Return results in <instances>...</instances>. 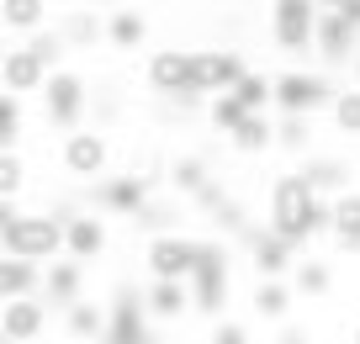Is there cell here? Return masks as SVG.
<instances>
[{"label":"cell","mask_w":360,"mask_h":344,"mask_svg":"<svg viewBox=\"0 0 360 344\" xmlns=\"http://www.w3.org/2000/svg\"><path fill=\"white\" fill-rule=\"evenodd\" d=\"M276 344H313V333H307V323H281Z\"/></svg>","instance_id":"cell-40"},{"label":"cell","mask_w":360,"mask_h":344,"mask_svg":"<svg viewBox=\"0 0 360 344\" xmlns=\"http://www.w3.org/2000/svg\"><path fill=\"white\" fill-rule=\"evenodd\" d=\"M22 217H27V212L16 207V196H0V238L11 234V228H16V222H22Z\"/></svg>","instance_id":"cell-39"},{"label":"cell","mask_w":360,"mask_h":344,"mask_svg":"<svg viewBox=\"0 0 360 344\" xmlns=\"http://www.w3.org/2000/svg\"><path fill=\"white\" fill-rule=\"evenodd\" d=\"M292 281H259L255 286V297H249V307H255V318H265V323H281L286 312H292Z\"/></svg>","instance_id":"cell-24"},{"label":"cell","mask_w":360,"mask_h":344,"mask_svg":"<svg viewBox=\"0 0 360 344\" xmlns=\"http://www.w3.org/2000/svg\"><path fill=\"white\" fill-rule=\"evenodd\" d=\"M43 85H48V69L37 64L27 48H11V53L0 58V90H11L16 101L32 96V90H43Z\"/></svg>","instance_id":"cell-18"},{"label":"cell","mask_w":360,"mask_h":344,"mask_svg":"<svg viewBox=\"0 0 360 344\" xmlns=\"http://www.w3.org/2000/svg\"><path fill=\"white\" fill-rule=\"evenodd\" d=\"M0 260H6V249H0Z\"/></svg>","instance_id":"cell-44"},{"label":"cell","mask_w":360,"mask_h":344,"mask_svg":"<svg viewBox=\"0 0 360 344\" xmlns=\"http://www.w3.org/2000/svg\"><path fill=\"white\" fill-rule=\"evenodd\" d=\"M0 249H6V260H27V265L58 260L64 255V222H58L53 212H27L11 234L0 238Z\"/></svg>","instance_id":"cell-3"},{"label":"cell","mask_w":360,"mask_h":344,"mask_svg":"<svg viewBox=\"0 0 360 344\" xmlns=\"http://www.w3.org/2000/svg\"><path fill=\"white\" fill-rule=\"evenodd\" d=\"M186 291H191L196 312L223 318L228 291H233V281H228V244H223V238H202V244H196V270H191V281H186Z\"/></svg>","instance_id":"cell-2"},{"label":"cell","mask_w":360,"mask_h":344,"mask_svg":"<svg viewBox=\"0 0 360 344\" xmlns=\"http://www.w3.org/2000/svg\"><path fill=\"white\" fill-rule=\"evenodd\" d=\"M244 75H249V64H244V53H233V48H196L191 53V85H196V96H207V101L228 96Z\"/></svg>","instance_id":"cell-7"},{"label":"cell","mask_w":360,"mask_h":344,"mask_svg":"<svg viewBox=\"0 0 360 344\" xmlns=\"http://www.w3.org/2000/svg\"><path fill=\"white\" fill-rule=\"evenodd\" d=\"M43 291V270L27 265V260H0V307L6 302H27Z\"/></svg>","instance_id":"cell-21"},{"label":"cell","mask_w":360,"mask_h":344,"mask_svg":"<svg viewBox=\"0 0 360 344\" xmlns=\"http://www.w3.org/2000/svg\"><path fill=\"white\" fill-rule=\"evenodd\" d=\"M297 175L307 180V191H313V196H328V191H334V196H345V191H349V180H355L345 159H328V154H307Z\"/></svg>","instance_id":"cell-19"},{"label":"cell","mask_w":360,"mask_h":344,"mask_svg":"<svg viewBox=\"0 0 360 344\" xmlns=\"http://www.w3.org/2000/svg\"><path fill=\"white\" fill-rule=\"evenodd\" d=\"M334 79L318 75V69H286V75H276V106H281V117H313V111L334 106Z\"/></svg>","instance_id":"cell-4"},{"label":"cell","mask_w":360,"mask_h":344,"mask_svg":"<svg viewBox=\"0 0 360 344\" xmlns=\"http://www.w3.org/2000/svg\"><path fill=\"white\" fill-rule=\"evenodd\" d=\"M169 186L186 191V196H196L202 186H212V175H207V159H202V154H180L175 165H169Z\"/></svg>","instance_id":"cell-31"},{"label":"cell","mask_w":360,"mask_h":344,"mask_svg":"<svg viewBox=\"0 0 360 344\" xmlns=\"http://www.w3.org/2000/svg\"><path fill=\"white\" fill-rule=\"evenodd\" d=\"M207 344H249V329H244L238 318H217V323H212V339H207Z\"/></svg>","instance_id":"cell-38"},{"label":"cell","mask_w":360,"mask_h":344,"mask_svg":"<svg viewBox=\"0 0 360 344\" xmlns=\"http://www.w3.org/2000/svg\"><path fill=\"white\" fill-rule=\"evenodd\" d=\"M228 144H233L238 154H265V148L276 144V117H244V122L228 133Z\"/></svg>","instance_id":"cell-27"},{"label":"cell","mask_w":360,"mask_h":344,"mask_svg":"<svg viewBox=\"0 0 360 344\" xmlns=\"http://www.w3.org/2000/svg\"><path fill=\"white\" fill-rule=\"evenodd\" d=\"M186 307H191V291H186V281H148V286H143V312H148V318L175 323Z\"/></svg>","instance_id":"cell-20"},{"label":"cell","mask_w":360,"mask_h":344,"mask_svg":"<svg viewBox=\"0 0 360 344\" xmlns=\"http://www.w3.org/2000/svg\"><path fill=\"white\" fill-rule=\"evenodd\" d=\"M58 165H64V175H75V180H106L112 138H106L101 127H79V133H69L64 144H58Z\"/></svg>","instance_id":"cell-6"},{"label":"cell","mask_w":360,"mask_h":344,"mask_svg":"<svg viewBox=\"0 0 360 344\" xmlns=\"http://www.w3.org/2000/svg\"><path fill=\"white\" fill-rule=\"evenodd\" d=\"M307 138H313V117H281V122H276V144L292 148V154H302Z\"/></svg>","instance_id":"cell-36"},{"label":"cell","mask_w":360,"mask_h":344,"mask_svg":"<svg viewBox=\"0 0 360 344\" xmlns=\"http://www.w3.org/2000/svg\"><path fill=\"white\" fill-rule=\"evenodd\" d=\"M143 37H148V16H143V11H127V6H122V11L106 16V43H112V48L133 53Z\"/></svg>","instance_id":"cell-26"},{"label":"cell","mask_w":360,"mask_h":344,"mask_svg":"<svg viewBox=\"0 0 360 344\" xmlns=\"http://www.w3.org/2000/svg\"><path fill=\"white\" fill-rule=\"evenodd\" d=\"M64 260H75V265H85V260L106 255V222L101 212H64Z\"/></svg>","instance_id":"cell-13"},{"label":"cell","mask_w":360,"mask_h":344,"mask_svg":"<svg viewBox=\"0 0 360 344\" xmlns=\"http://www.w3.org/2000/svg\"><path fill=\"white\" fill-rule=\"evenodd\" d=\"M233 101L249 111V117H270V106H276V75H265V69H249V75L233 85Z\"/></svg>","instance_id":"cell-23"},{"label":"cell","mask_w":360,"mask_h":344,"mask_svg":"<svg viewBox=\"0 0 360 344\" xmlns=\"http://www.w3.org/2000/svg\"><path fill=\"white\" fill-rule=\"evenodd\" d=\"M328 228H334V201L313 196L297 170L276 175V186H270V234H281L286 244H307L313 234H328Z\"/></svg>","instance_id":"cell-1"},{"label":"cell","mask_w":360,"mask_h":344,"mask_svg":"<svg viewBox=\"0 0 360 344\" xmlns=\"http://www.w3.org/2000/svg\"><path fill=\"white\" fill-rule=\"evenodd\" d=\"M22 186H27V165H22V154H6V148H0V196H16Z\"/></svg>","instance_id":"cell-37"},{"label":"cell","mask_w":360,"mask_h":344,"mask_svg":"<svg viewBox=\"0 0 360 344\" xmlns=\"http://www.w3.org/2000/svg\"><path fill=\"white\" fill-rule=\"evenodd\" d=\"M148 196H154V186L148 180H138L133 170H122V175H106L90 186V201L101 212H122V217H138V212L148 207Z\"/></svg>","instance_id":"cell-12"},{"label":"cell","mask_w":360,"mask_h":344,"mask_svg":"<svg viewBox=\"0 0 360 344\" xmlns=\"http://www.w3.org/2000/svg\"><path fill=\"white\" fill-rule=\"evenodd\" d=\"M0 22L16 32H43L48 27V0H0Z\"/></svg>","instance_id":"cell-28"},{"label":"cell","mask_w":360,"mask_h":344,"mask_svg":"<svg viewBox=\"0 0 360 344\" xmlns=\"http://www.w3.org/2000/svg\"><path fill=\"white\" fill-rule=\"evenodd\" d=\"M43 111L48 122L58 127V133H79V117L90 111V90H85V75H75V69H53L43 85Z\"/></svg>","instance_id":"cell-5"},{"label":"cell","mask_w":360,"mask_h":344,"mask_svg":"<svg viewBox=\"0 0 360 344\" xmlns=\"http://www.w3.org/2000/svg\"><path fill=\"white\" fill-rule=\"evenodd\" d=\"M328 117H334L339 133L360 138V90H355V85H345V90L334 96V106H328Z\"/></svg>","instance_id":"cell-34"},{"label":"cell","mask_w":360,"mask_h":344,"mask_svg":"<svg viewBox=\"0 0 360 344\" xmlns=\"http://www.w3.org/2000/svg\"><path fill=\"white\" fill-rule=\"evenodd\" d=\"M355 344H360V329H355Z\"/></svg>","instance_id":"cell-43"},{"label":"cell","mask_w":360,"mask_h":344,"mask_svg":"<svg viewBox=\"0 0 360 344\" xmlns=\"http://www.w3.org/2000/svg\"><path fill=\"white\" fill-rule=\"evenodd\" d=\"M79 291H85V265H75V260H53V265L43 270V291H37V302H43L48 312H69L79 302Z\"/></svg>","instance_id":"cell-16"},{"label":"cell","mask_w":360,"mask_h":344,"mask_svg":"<svg viewBox=\"0 0 360 344\" xmlns=\"http://www.w3.org/2000/svg\"><path fill=\"white\" fill-rule=\"evenodd\" d=\"M334 244L345 249V255H360V191L349 186L345 196H334Z\"/></svg>","instance_id":"cell-22"},{"label":"cell","mask_w":360,"mask_h":344,"mask_svg":"<svg viewBox=\"0 0 360 344\" xmlns=\"http://www.w3.org/2000/svg\"><path fill=\"white\" fill-rule=\"evenodd\" d=\"M313 27H318V6L307 0H281V6H270V37L281 53H307L313 48Z\"/></svg>","instance_id":"cell-10"},{"label":"cell","mask_w":360,"mask_h":344,"mask_svg":"<svg viewBox=\"0 0 360 344\" xmlns=\"http://www.w3.org/2000/svg\"><path fill=\"white\" fill-rule=\"evenodd\" d=\"M101 344H159L154 329H148V312H143V291H133L122 281L112 297V307H106V333Z\"/></svg>","instance_id":"cell-8"},{"label":"cell","mask_w":360,"mask_h":344,"mask_svg":"<svg viewBox=\"0 0 360 344\" xmlns=\"http://www.w3.org/2000/svg\"><path fill=\"white\" fill-rule=\"evenodd\" d=\"M355 90H360V53H355Z\"/></svg>","instance_id":"cell-42"},{"label":"cell","mask_w":360,"mask_h":344,"mask_svg":"<svg viewBox=\"0 0 360 344\" xmlns=\"http://www.w3.org/2000/svg\"><path fill=\"white\" fill-rule=\"evenodd\" d=\"M244 117H249V111L233 101V90H228V96H212V101H207V122H212L217 133H233V127L244 122Z\"/></svg>","instance_id":"cell-35"},{"label":"cell","mask_w":360,"mask_h":344,"mask_svg":"<svg viewBox=\"0 0 360 344\" xmlns=\"http://www.w3.org/2000/svg\"><path fill=\"white\" fill-rule=\"evenodd\" d=\"M334 11H339V22H345L349 32H360V0H339Z\"/></svg>","instance_id":"cell-41"},{"label":"cell","mask_w":360,"mask_h":344,"mask_svg":"<svg viewBox=\"0 0 360 344\" xmlns=\"http://www.w3.org/2000/svg\"><path fill=\"white\" fill-rule=\"evenodd\" d=\"M22 133H27V111H22V101H16L11 90H0V148H6V154H16Z\"/></svg>","instance_id":"cell-30"},{"label":"cell","mask_w":360,"mask_h":344,"mask_svg":"<svg viewBox=\"0 0 360 344\" xmlns=\"http://www.w3.org/2000/svg\"><path fill=\"white\" fill-rule=\"evenodd\" d=\"M313 48L323 53V64H355V48H360V32H349L339 22L334 6H318V27H313Z\"/></svg>","instance_id":"cell-15"},{"label":"cell","mask_w":360,"mask_h":344,"mask_svg":"<svg viewBox=\"0 0 360 344\" xmlns=\"http://www.w3.org/2000/svg\"><path fill=\"white\" fill-rule=\"evenodd\" d=\"M249 260H255L259 281H286V270H297V244H286L270 228H249Z\"/></svg>","instance_id":"cell-14"},{"label":"cell","mask_w":360,"mask_h":344,"mask_svg":"<svg viewBox=\"0 0 360 344\" xmlns=\"http://www.w3.org/2000/svg\"><path fill=\"white\" fill-rule=\"evenodd\" d=\"M58 37H64L69 48H96L106 37V22L96 11H64L58 16Z\"/></svg>","instance_id":"cell-25"},{"label":"cell","mask_w":360,"mask_h":344,"mask_svg":"<svg viewBox=\"0 0 360 344\" xmlns=\"http://www.w3.org/2000/svg\"><path fill=\"white\" fill-rule=\"evenodd\" d=\"M64 329H69V339H101L106 333V307H96V302L79 297L75 307L64 312Z\"/></svg>","instance_id":"cell-29"},{"label":"cell","mask_w":360,"mask_h":344,"mask_svg":"<svg viewBox=\"0 0 360 344\" xmlns=\"http://www.w3.org/2000/svg\"><path fill=\"white\" fill-rule=\"evenodd\" d=\"M27 53L37 58V64L53 75V69H64V53H69V43L58 37V27H43V32H32V43H27Z\"/></svg>","instance_id":"cell-33"},{"label":"cell","mask_w":360,"mask_h":344,"mask_svg":"<svg viewBox=\"0 0 360 344\" xmlns=\"http://www.w3.org/2000/svg\"><path fill=\"white\" fill-rule=\"evenodd\" d=\"M143 79H148V90H159L165 101L196 96V85H191V53H186V48H159V53H148ZM196 101H202V96H196Z\"/></svg>","instance_id":"cell-11"},{"label":"cell","mask_w":360,"mask_h":344,"mask_svg":"<svg viewBox=\"0 0 360 344\" xmlns=\"http://www.w3.org/2000/svg\"><path fill=\"white\" fill-rule=\"evenodd\" d=\"M196 244H202V238H186V234H159V238H148V249H143L148 276H154V281H191V270H196Z\"/></svg>","instance_id":"cell-9"},{"label":"cell","mask_w":360,"mask_h":344,"mask_svg":"<svg viewBox=\"0 0 360 344\" xmlns=\"http://www.w3.org/2000/svg\"><path fill=\"white\" fill-rule=\"evenodd\" d=\"M328 286H334V270H328L323 260H297L292 291H302V297H328Z\"/></svg>","instance_id":"cell-32"},{"label":"cell","mask_w":360,"mask_h":344,"mask_svg":"<svg viewBox=\"0 0 360 344\" xmlns=\"http://www.w3.org/2000/svg\"><path fill=\"white\" fill-rule=\"evenodd\" d=\"M43 329H48V307L37 297L6 302V307H0V339H6V344H37Z\"/></svg>","instance_id":"cell-17"},{"label":"cell","mask_w":360,"mask_h":344,"mask_svg":"<svg viewBox=\"0 0 360 344\" xmlns=\"http://www.w3.org/2000/svg\"><path fill=\"white\" fill-rule=\"evenodd\" d=\"M0 344H6V339H0Z\"/></svg>","instance_id":"cell-45"}]
</instances>
